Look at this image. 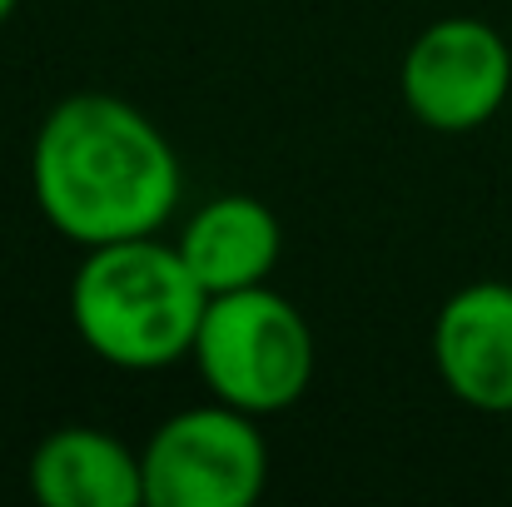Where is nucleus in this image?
<instances>
[{
	"mask_svg": "<svg viewBox=\"0 0 512 507\" xmlns=\"http://www.w3.org/2000/svg\"><path fill=\"white\" fill-rule=\"evenodd\" d=\"M140 463L145 507H249L269 483V443L254 413L219 398L165 418Z\"/></svg>",
	"mask_w": 512,
	"mask_h": 507,
	"instance_id": "20e7f679",
	"label": "nucleus"
},
{
	"mask_svg": "<svg viewBox=\"0 0 512 507\" xmlns=\"http://www.w3.org/2000/svg\"><path fill=\"white\" fill-rule=\"evenodd\" d=\"M30 189L50 229L80 249L160 234L179 209V155L165 130L120 95L60 100L35 145Z\"/></svg>",
	"mask_w": 512,
	"mask_h": 507,
	"instance_id": "f257e3e1",
	"label": "nucleus"
},
{
	"mask_svg": "<svg viewBox=\"0 0 512 507\" xmlns=\"http://www.w3.org/2000/svg\"><path fill=\"white\" fill-rule=\"evenodd\" d=\"M403 100L408 110L443 135L488 125L512 90L508 40L478 15H448L418 30L403 55Z\"/></svg>",
	"mask_w": 512,
	"mask_h": 507,
	"instance_id": "39448f33",
	"label": "nucleus"
},
{
	"mask_svg": "<svg viewBox=\"0 0 512 507\" xmlns=\"http://www.w3.org/2000/svg\"><path fill=\"white\" fill-rule=\"evenodd\" d=\"M433 368L458 403L512 413V284H468L438 309Z\"/></svg>",
	"mask_w": 512,
	"mask_h": 507,
	"instance_id": "423d86ee",
	"label": "nucleus"
},
{
	"mask_svg": "<svg viewBox=\"0 0 512 507\" xmlns=\"http://www.w3.org/2000/svg\"><path fill=\"white\" fill-rule=\"evenodd\" d=\"M30 493L45 507H140L145 463L105 428H60L30 453Z\"/></svg>",
	"mask_w": 512,
	"mask_h": 507,
	"instance_id": "6e6552de",
	"label": "nucleus"
},
{
	"mask_svg": "<svg viewBox=\"0 0 512 507\" xmlns=\"http://www.w3.org/2000/svg\"><path fill=\"white\" fill-rule=\"evenodd\" d=\"M15 5H20V0H0V25H5V20L15 15Z\"/></svg>",
	"mask_w": 512,
	"mask_h": 507,
	"instance_id": "1a4fd4ad",
	"label": "nucleus"
},
{
	"mask_svg": "<svg viewBox=\"0 0 512 507\" xmlns=\"http://www.w3.org/2000/svg\"><path fill=\"white\" fill-rule=\"evenodd\" d=\"M189 358L219 403L264 418L304 398L314 378V334L284 294L254 284L209 299Z\"/></svg>",
	"mask_w": 512,
	"mask_h": 507,
	"instance_id": "7ed1b4c3",
	"label": "nucleus"
},
{
	"mask_svg": "<svg viewBox=\"0 0 512 507\" xmlns=\"http://www.w3.org/2000/svg\"><path fill=\"white\" fill-rule=\"evenodd\" d=\"M174 249L184 254V264L214 299V294L269 284V274L279 269V254H284V229L269 204H259L249 194H219L184 219Z\"/></svg>",
	"mask_w": 512,
	"mask_h": 507,
	"instance_id": "0eeeda50",
	"label": "nucleus"
},
{
	"mask_svg": "<svg viewBox=\"0 0 512 507\" xmlns=\"http://www.w3.org/2000/svg\"><path fill=\"white\" fill-rule=\"evenodd\" d=\"M204 309V284L160 234L85 249L70 279V324L80 343L125 373H155L189 358Z\"/></svg>",
	"mask_w": 512,
	"mask_h": 507,
	"instance_id": "f03ea898",
	"label": "nucleus"
}]
</instances>
